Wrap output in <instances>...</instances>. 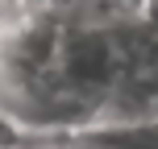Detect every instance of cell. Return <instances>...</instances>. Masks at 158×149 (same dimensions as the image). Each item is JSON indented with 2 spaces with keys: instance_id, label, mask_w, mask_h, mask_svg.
<instances>
[{
  "instance_id": "obj_1",
  "label": "cell",
  "mask_w": 158,
  "mask_h": 149,
  "mask_svg": "<svg viewBox=\"0 0 158 149\" xmlns=\"http://www.w3.org/2000/svg\"><path fill=\"white\" fill-rule=\"evenodd\" d=\"M63 29L67 13H50V8H33L17 25L0 29V95L54 79Z\"/></svg>"
},
{
  "instance_id": "obj_2",
  "label": "cell",
  "mask_w": 158,
  "mask_h": 149,
  "mask_svg": "<svg viewBox=\"0 0 158 149\" xmlns=\"http://www.w3.org/2000/svg\"><path fill=\"white\" fill-rule=\"evenodd\" d=\"M83 137H92L104 149H158V120H142V124H100V128H87Z\"/></svg>"
},
{
  "instance_id": "obj_3",
  "label": "cell",
  "mask_w": 158,
  "mask_h": 149,
  "mask_svg": "<svg viewBox=\"0 0 158 149\" xmlns=\"http://www.w3.org/2000/svg\"><path fill=\"white\" fill-rule=\"evenodd\" d=\"M150 0H83L79 13L83 17H96V21H117V17H137L146 13Z\"/></svg>"
},
{
  "instance_id": "obj_4",
  "label": "cell",
  "mask_w": 158,
  "mask_h": 149,
  "mask_svg": "<svg viewBox=\"0 0 158 149\" xmlns=\"http://www.w3.org/2000/svg\"><path fill=\"white\" fill-rule=\"evenodd\" d=\"M33 4L29 0H0V29H8V25H17L21 17H29Z\"/></svg>"
},
{
  "instance_id": "obj_5",
  "label": "cell",
  "mask_w": 158,
  "mask_h": 149,
  "mask_svg": "<svg viewBox=\"0 0 158 149\" xmlns=\"http://www.w3.org/2000/svg\"><path fill=\"white\" fill-rule=\"evenodd\" d=\"M33 8H50V13H79L83 0H29Z\"/></svg>"
},
{
  "instance_id": "obj_6",
  "label": "cell",
  "mask_w": 158,
  "mask_h": 149,
  "mask_svg": "<svg viewBox=\"0 0 158 149\" xmlns=\"http://www.w3.org/2000/svg\"><path fill=\"white\" fill-rule=\"evenodd\" d=\"M146 79H150V104H154V120H158V66L146 71Z\"/></svg>"
}]
</instances>
